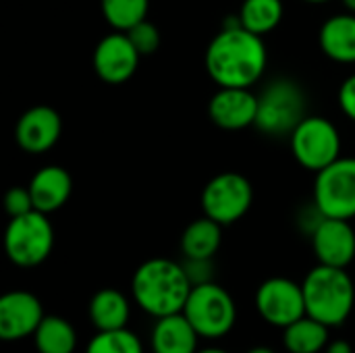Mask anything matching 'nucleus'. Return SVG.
I'll list each match as a JSON object with an SVG mask.
<instances>
[{
	"instance_id": "1",
	"label": "nucleus",
	"mask_w": 355,
	"mask_h": 353,
	"mask_svg": "<svg viewBox=\"0 0 355 353\" xmlns=\"http://www.w3.org/2000/svg\"><path fill=\"white\" fill-rule=\"evenodd\" d=\"M268 62L262 35L248 31L239 17L227 21L206 50V71L218 87H250L264 75Z\"/></svg>"
},
{
	"instance_id": "2",
	"label": "nucleus",
	"mask_w": 355,
	"mask_h": 353,
	"mask_svg": "<svg viewBox=\"0 0 355 353\" xmlns=\"http://www.w3.org/2000/svg\"><path fill=\"white\" fill-rule=\"evenodd\" d=\"M191 287L183 264L166 258L146 260L131 279L135 304L154 318L183 312Z\"/></svg>"
},
{
	"instance_id": "3",
	"label": "nucleus",
	"mask_w": 355,
	"mask_h": 353,
	"mask_svg": "<svg viewBox=\"0 0 355 353\" xmlns=\"http://www.w3.org/2000/svg\"><path fill=\"white\" fill-rule=\"evenodd\" d=\"M302 289L306 314L329 329L341 327L354 312L355 285L345 268L318 264L306 275Z\"/></svg>"
},
{
	"instance_id": "4",
	"label": "nucleus",
	"mask_w": 355,
	"mask_h": 353,
	"mask_svg": "<svg viewBox=\"0 0 355 353\" xmlns=\"http://www.w3.org/2000/svg\"><path fill=\"white\" fill-rule=\"evenodd\" d=\"M306 117V94L291 79H275L258 96L256 127L266 135H291Z\"/></svg>"
},
{
	"instance_id": "5",
	"label": "nucleus",
	"mask_w": 355,
	"mask_h": 353,
	"mask_svg": "<svg viewBox=\"0 0 355 353\" xmlns=\"http://www.w3.org/2000/svg\"><path fill=\"white\" fill-rule=\"evenodd\" d=\"M183 314L202 339H223L237 322L233 295L214 281L191 287Z\"/></svg>"
},
{
	"instance_id": "6",
	"label": "nucleus",
	"mask_w": 355,
	"mask_h": 353,
	"mask_svg": "<svg viewBox=\"0 0 355 353\" xmlns=\"http://www.w3.org/2000/svg\"><path fill=\"white\" fill-rule=\"evenodd\" d=\"M54 248V229L48 214L31 210L23 216L10 218L4 231V252L15 266H40Z\"/></svg>"
},
{
	"instance_id": "7",
	"label": "nucleus",
	"mask_w": 355,
	"mask_h": 353,
	"mask_svg": "<svg viewBox=\"0 0 355 353\" xmlns=\"http://www.w3.org/2000/svg\"><path fill=\"white\" fill-rule=\"evenodd\" d=\"M293 158L308 171L320 173L341 158L339 129L327 117H306L289 135Z\"/></svg>"
},
{
	"instance_id": "8",
	"label": "nucleus",
	"mask_w": 355,
	"mask_h": 353,
	"mask_svg": "<svg viewBox=\"0 0 355 353\" xmlns=\"http://www.w3.org/2000/svg\"><path fill=\"white\" fill-rule=\"evenodd\" d=\"M254 202L250 179L239 173H220L212 177L202 191V210L208 218L227 227L248 214Z\"/></svg>"
},
{
	"instance_id": "9",
	"label": "nucleus",
	"mask_w": 355,
	"mask_h": 353,
	"mask_svg": "<svg viewBox=\"0 0 355 353\" xmlns=\"http://www.w3.org/2000/svg\"><path fill=\"white\" fill-rule=\"evenodd\" d=\"M314 204L322 216L345 218L355 216V158H339L314 181Z\"/></svg>"
},
{
	"instance_id": "10",
	"label": "nucleus",
	"mask_w": 355,
	"mask_h": 353,
	"mask_svg": "<svg viewBox=\"0 0 355 353\" xmlns=\"http://www.w3.org/2000/svg\"><path fill=\"white\" fill-rule=\"evenodd\" d=\"M256 310L264 322L285 329L306 316L304 289L300 283L285 277L266 279L256 291Z\"/></svg>"
},
{
	"instance_id": "11",
	"label": "nucleus",
	"mask_w": 355,
	"mask_h": 353,
	"mask_svg": "<svg viewBox=\"0 0 355 353\" xmlns=\"http://www.w3.org/2000/svg\"><path fill=\"white\" fill-rule=\"evenodd\" d=\"M139 58L141 54L129 40V35L125 31H112L96 44L92 64L96 75L104 83L121 85L135 75Z\"/></svg>"
},
{
	"instance_id": "12",
	"label": "nucleus",
	"mask_w": 355,
	"mask_h": 353,
	"mask_svg": "<svg viewBox=\"0 0 355 353\" xmlns=\"http://www.w3.org/2000/svg\"><path fill=\"white\" fill-rule=\"evenodd\" d=\"M312 248L318 264L347 268L355 258V231L345 218L320 216L312 229Z\"/></svg>"
},
{
	"instance_id": "13",
	"label": "nucleus",
	"mask_w": 355,
	"mask_h": 353,
	"mask_svg": "<svg viewBox=\"0 0 355 353\" xmlns=\"http://www.w3.org/2000/svg\"><path fill=\"white\" fill-rule=\"evenodd\" d=\"M208 117L227 131L252 127L258 117V96L250 87H218L208 102Z\"/></svg>"
},
{
	"instance_id": "14",
	"label": "nucleus",
	"mask_w": 355,
	"mask_h": 353,
	"mask_svg": "<svg viewBox=\"0 0 355 353\" xmlns=\"http://www.w3.org/2000/svg\"><path fill=\"white\" fill-rule=\"evenodd\" d=\"M60 131V114L46 104H37L19 117L15 125V141L27 154H44L58 141Z\"/></svg>"
},
{
	"instance_id": "15",
	"label": "nucleus",
	"mask_w": 355,
	"mask_h": 353,
	"mask_svg": "<svg viewBox=\"0 0 355 353\" xmlns=\"http://www.w3.org/2000/svg\"><path fill=\"white\" fill-rule=\"evenodd\" d=\"M40 300L29 291H8L0 298V339L19 341L33 335L44 320Z\"/></svg>"
},
{
	"instance_id": "16",
	"label": "nucleus",
	"mask_w": 355,
	"mask_h": 353,
	"mask_svg": "<svg viewBox=\"0 0 355 353\" xmlns=\"http://www.w3.org/2000/svg\"><path fill=\"white\" fill-rule=\"evenodd\" d=\"M27 187L31 191L33 208L44 214H52L69 202L73 191V179L67 169L58 164H48L31 177Z\"/></svg>"
},
{
	"instance_id": "17",
	"label": "nucleus",
	"mask_w": 355,
	"mask_h": 353,
	"mask_svg": "<svg viewBox=\"0 0 355 353\" xmlns=\"http://www.w3.org/2000/svg\"><path fill=\"white\" fill-rule=\"evenodd\" d=\"M202 337L191 327L183 312L156 318L150 335L152 353H198V341Z\"/></svg>"
},
{
	"instance_id": "18",
	"label": "nucleus",
	"mask_w": 355,
	"mask_h": 353,
	"mask_svg": "<svg viewBox=\"0 0 355 353\" xmlns=\"http://www.w3.org/2000/svg\"><path fill=\"white\" fill-rule=\"evenodd\" d=\"M320 48L322 52L343 64L355 62V15L341 12L327 19L320 27Z\"/></svg>"
},
{
	"instance_id": "19",
	"label": "nucleus",
	"mask_w": 355,
	"mask_h": 353,
	"mask_svg": "<svg viewBox=\"0 0 355 353\" xmlns=\"http://www.w3.org/2000/svg\"><path fill=\"white\" fill-rule=\"evenodd\" d=\"M131 316L129 300L119 289H100L89 302V320L96 331L127 329Z\"/></svg>"
},
{
	"instance_id": "20",
	"label": "nucleus",
	"mask_w": 355,
	"mask_h": 353,
	"mask_svg": "<svg viewBox=\"0 0 355 353\" xmlns=\"http://www.w3.org/2000/svg\"><path fill=\"white\" fill-rule=\"evenodd\" d=\"M223 241V225L208 218L206 214L202 218H196L187 225V229L181 235V252L185 258L196 260H212L220 248Z\"/></svg>"
},
{
	"instance_id": "21",
	"label": "nucleus",
	"mask_w": 355,
	"mask_h": 353,
	"mask_svg": "<svg viewBox=\"0 0 355 353\" xmlns=\"http://www.w3.org/2000/svg\"><path fill=\"white\" fill-rule=\"evenodd\" d=\"M331 329L312 316H302L283 329V345L289 353H320L331 341Z\"/></svg>"
},
{
	"instance_id": "22",
	"label": "nucleus",
	"mask_w": 355,
	"mask_h": 353,
	"mask_svg": "<svg viewBox=\"0 0 355 353\" xmlns=\"http://www.w3.org/2000/svg\"><path fill=\"white\" fill-rule=\"evenodd\" d=\"M31 337L37 353H73L77 347V333L73 325L60 316H44Z\"/></svg>"
},
{
	"instance_id": "23",
	"label": "nucleus",
	"mask_w": 355,
	"mask_h": 353,
	"mask_svg": "<svg viewBox=\"0 0 355 353\" xmlns=\"http://www.w3.org/2000/svg\"><path fill=\"white\" fill-rule=\"evenodd\" d=\"M283 12L281 0H243L237 17L248 31L266 35L281 23Z\"/></svg>"
},
{
	"instance_id": "24",
	"label": "nucleus",
	"mask_w": 355,
	"mask_h": 353,
	"mask_svg": "<svg viewBox=\"0 0 355 353\" xmlns=\"http://www.w3.org/2000/svg\"><path fill=\"white\" fill-rule=\"evenodd\" d=\"M100 8L114 31H129L148 19L150 0H100Z\"/></svg>"
},
{
	"instance_id": "25",
	"label": "nucleus",
	"mask_w": 355,
	"mask_h": 353,
	"mask_svg": "<svg viewBox=\"0 0 355 353\" xmlns=\"http://www.w3.org/2000/svg\"><path fill=\"white\" fill-rule=\"evenodd\" d=\"M85 353H144V345L129 329L98 331L87 343Z\"/></svg>"
},
{
	"instance_id": "26",
	"label": "nucleus",
	"mask_w": 355,
	"mask_h": 353,
	"mask_svg": "<svg viewBox=\"0 0 355 353\" xmlns=\"http://www.w3.org/2000/svg\"><path fill=\"white\" fill-rule=\"evenodd\" d=\"M129 35V40L133 42V46L137 48V52L141 56H150L158 50L160 46V31L154 23H150L148 19L137 23L135 27H131L129 31H125Z\"/></svg>"
},
{
	"instance_id": "27",
	"label": "nucleus",
	"mask_w": 355,
	"mask_h": 353,
	"mask_svg": "<svg viewBox=\"0 0 355 353\" xmlns=\"http://www.w3.org/2000/svg\"><path fill=\"white\" fill-rule=\"evenodd\" d=\"M4 210L10 218L23 216V214L35 210L29 187H10L4 196Z\"/></svg>"
},
{
	"instance_id": "28",
	"label": "nucleus",
	"mask_w": 355,
	"mask_h": 353,
	"mask_svg": "<svg viewBox=\"0 0 355 353\" xmlns=\"http://www.w3.org/2000/svg\"><path fill=\"white\" fill-rule=\"evenodd\" d=\"M183 268L187 273V279L191 285H204L212 283V260H196V258H185Z\"/></svg>"
},
{
	"instance_id": "29",
	"label": "nucleus",
	"mask_w": 355,
	"mask_h": 353,
	"mask_svg": "<svg viewBox=\"0 0 355 353\" xmlns=\"http://www.w3.org/2000/svg\"><path fill=\"white\" fill-rule=\"evenodd\" d=\"M339 106L345 117H349L355 123V73L349 75L341 87H339Z\"/></svg>"
},
{
	"instance_id": "30",
	"label": "nucleus",
	"mask_w": 355,
	"mask_h": 353,
	"mask_svg": "<svg viewBox=\"0 0 355 353\" xmlns=\"http://www.w3.org/2000/svg\"><path fill=\"white\" fill-rule=\"evenodd\" d=\"M324 353H354V347L345 339H335V341H329Z\"/></svg>"
},
{
	"instance_id": "31",
	"label": "nucleus",
	"mask_w": 355,
	"mask_h": 353,
	"mask_svg": "<svg viewBox=\"0 0 355 353\" xmlns=\"http://www.w3.org/2000/svg\"><path fill=\"white\" fill-rule=\"evenodd\" d=\"M245 353H277L275 350H270V347H266V345H256V347H252L250 352Z\"/></svg>"
},
{
	"instance_id": "32",
	"label": "nucleus",
	"mask_w": 355,
	"mask_h": 353,
	"mask_svg": "<svg viewBox=\"0 0 355 353\" xmlns=\"http://www.w3.org/2000/svg\"><path fill=\"white\" fill-rule=\"evenodd\" d=\"M198 353H229L225 350H218V347H206V350H200Z\"/></svg>"
},
{
	"instance_id": "33",
	"label": "nucleus",
	"mask_w": 355,
	"mask_h": 353,
	"mask_svg": "<svg viewBox=\"0 0 355 353\" xmlns=\"http://www.w3.org/2000/svg\"><path fill=\"white\" fill-rule=\"evenodd\" d=\"M343 4H345V8H347L349 12H354L355 15V0H343Z\"/></svg>"
},
{
	"instance_id": "34",
	"label": "nucleus",
	"mask_w": 355,
	"mask_h": 353,
	"mask_svg": "<svg viewBox=\"0 0 355 353\" xmlns=\"http://www.w3.org/2000/svg\"><path fill=\"white\" fill-rule=\"evenodd\" d=\"M304 2H308V4H324L329 0H304Z\"/></svg>"
}]
</instances>
